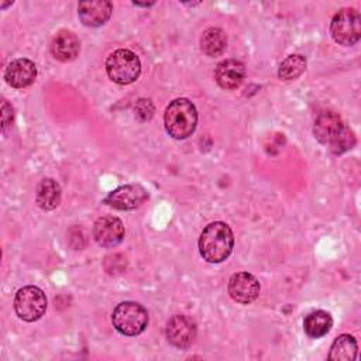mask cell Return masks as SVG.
<instances>
[{
	"mask_svg": "<svg viewBox=\"0 0 361 361\" xmlns=\"http://www.w3.org/2000/svg\"><path fill=\"white\" fill-rule=\"evenodd\" d=\"M313 134L320 144L329 147L330 152L340 155L355 145V135L341 117L334 111H323L313 124Z\"/></svg>",
	"mask_w": 361,
	"mask_h": 361,
	"instance_id": "6da1fadb",
	"label": "cell"
},
{
	"mask_svg": "<svg viewBox=\"0 0 361 361\" xmlns=\"http://www.w3.org/2000/svg\"><path fill=\"white\" fill-rule=\"evenodd\" d=\"M234 247V235L228 224L214 221L206 226L199 237V251L203 259L212 264L223 262L228 258Z\"/></svg>",
	"mask_w": 361,
	"mask_h": 361,
	"instance_id": "7a4b0ae2",
	"label": "cell"
},
{
	"mask_svg": "<svg viewBox=\"0 0 361 361\" xmlns=\"http://www.w3.org/2000/svg\"><path fill=\"white\" fill-rule=\"evenodd\" d=\"M166 133L176 138L185 140L193 134L197 124V111L195 104L188 99H175L166 109L164 116Z\"/></svg>",
	"mask_w": 361,
	"mask_h": 361,
	"instance_id": "3957f363",
	"label": "cell"
},
{
	"mask_svg": "<svg viewBox=\"0 0 361 361\" xmlns=\"http://www.w3.org/2000/svg\"><path fill=\"white\" fill-rule=\"evenodd\" d=\"M111 322L118 333L124 336H137L147 329L148 312L137 302H121L114 307Z\"/></svg>",
	"mask_w": 361,
	"mask_h": 361,
	"instance_id": "277c9868",
	"label": "cell"
},
{
	"mask_svg": "<svg viewBox=\"0 0 361 361\" xmlns=\"http://www.w3.org/2000/svg\"><path fill=\"white\" fill-rule=\"evenodd\" d=\"M106 72L114 83L130 85L141 73L140 58L130 49H116L106 59Z\"/></svg>",
	"mask_w": 361,
	"mask_h": 361,
	"instance_id": "5b68a950",
	"label": "cell"
},
{
	"mask_svg": "<svg viewBox=\"0 0 361 361\" xmlns=\"http://www.w3.org/2000/svg\"><path fill=\"white\" fill-rule=\"evenodd\" d=\"M330 34L340 45H354L361 37V17L355 8L338 10L330 23Z\"/></svg>",
	"mask_w": 361,
	"mask_h": 361,
	"instance_id": "8992f818",
	"label": "cell"
},
{
	"mask_svg": "<svg viewBox=\"0 0 361 361\" xmlns=\"http://www.w3.org/2000/svg\"><path fill=\"white\" fill-rule=\"evenodd\" d=\"M48 302L45 293L38 286H24L18 289L14 298V310L24 322H35L41 319L47 310Z\"/></svg>",
	"mask_w": 361,
	"mask_h": 361,
	"instance_id": "52a82bcc",
	"label": "cell"
},
{
	"mask_svg": "<svg viewBox=\"0 0 361 361\" xmlns=\"http://www.w3.org/2000/svg\"><path fill=\"white\" fill-rule=\"evenodd\" d=\"M148 197L147 190L138 183H127L116 188L110 192L104 203L117 210H133L137 209Z\"/></svg>",
	"mask_w": 361,
	"mask_h": 361,
	"instance_id": "ba28073f",
	"label": "cell"
},
{
	"mask_svg": "<svg viewBox=\"0 0 361 361\" xmlns=\"http://www.w3.org/2000/svg\"><path fill=\"white\" fill-rule=\"evenodd\" d=\"M196 323L185 314H175L166 323V338L176 348H188L196 337Z\"/></svg>",
	"mask_w": 361,
	"mask_h": 361,
	"instance_id": "9c48e42d",
	"label": "cell"
},
{
	"mask_svg": "<svg viewBox=\"0 0 361 361\" xmlns=\"http://www.w3.org/2000/svg\"><path fill=\"white\" fill-rule=\"evenodd\" d=\"M93 237L96 243L104 248H111L120 244L124 238V224L116 216L99 217L93 224Z\"/></svg>",
	"mask_w": 361,
	"mask_h": 361,
	"instance_id": "30bf717a",
	"label": "cell"
},
{
	"mask_svg": "<svg viewBox=\"0 0 361 361\" xmlns=\"http://www.w3.org/2000/svg\"><path fill=\"white\" fill-rule=\"evenodd\" d=\"M227 290L230 298L241 305H248L254 302L259 295L258 279L248 272H237L228 279Z\"/></svg>",
	"mask_w": 361,
	"mask_h": 361,
	"instance_id": "8fae6325",
	"label": "cell"
},
{
	"mask_svg": "<svg viewBox=\"0 0 361 361\" xmlns=\"http://www.w3.org/2000/svg\"><path fill=\"white\" fill-rule=\"evenodd\" d=\"M37 78V66L32 61L27 58H18L11 61L6 71L4 79L6 82L16 89H24L30 86Z\"/></svg>",
	"mask_w": 361,
	"mask_h": 361,
	"instance_id": "7c38bea8",
	"label": "cell"
},
{
	"mask_svg": "<svg viewBox=\"0 0 361 361\" xmlns=\"http://www.w3.org/2000/svg\"><path fill=\"white\" fill-rule=\"evenodd\" d=\"M113 4L107 0L80 1L78 6V16L86 27H100L111 16Z\"/></svg>",
	"mask_w": 361,
	"mask_h": 361,
	"instance_id": "4fadbf2b",
	"label": "cell"
},
{
	"mask_svg": "<svg viewBox=\"0 0 361 361\" xmlns=\"http://www.w3.org/2000/svg\"><path fill=\"white\" fill-rule=\"evenodd\" d=\"M245 78V66L237 59H226L217 63L214 79L217 85L226 90L237 89Z\"/></svg>",
	"mask_w": 361,
	"mask_h": 361,
	"instance_id": "5bb4252c",
	"label": "cell"
},
{
	"mask_svg": "<svg viewBox=\"0 0 361 361\" xmlns=\"http://www.w3.org/2000/svg\"><path fill=\"white\" fill-rule=\"evenodd\" d=\"M80 51V42L79 38L68 30L59 31L52 42H51V52L55 59L61 62H71L73 61Z\"/></svg>",
	"mask_w": 361,
	"mask_h": 361,
	"instance_id": "9a60e30c",
	"label": "cell"
},
{
	"mask_svg": "<svg viewBox=\"0 0 361 361\" xmlns=\"http://www.w3.org/2000/svg\"><path fill=\"white\" fill-rule=\"evenodd\" d=\"M35 202L42 210H54L61 202V188L52 178H45L37 185Z\"/></svg>",
	"mask_w": 361,
	"mask_h": 361,
	"instance_id": "2e32d148",
	"label": "cell"
},
{
	"mask_svg": "<svg viewBox=\"0 0 361 361\" xmlns=\"http://www.w3.org/2000/svg\"><path fill=\"white\" fill-rule=\"evenodd\" d=\"M333 326V317L326 310H314L305 317L303 329L305 333L312 338L326 336Z\"/></svg>",
	"mask_w": 361,
	"mask_h": 361,
	"instance_id": "e0dca14e",
	"label": "cell"
},
{
	"mask_svg": "<svg viewBox=\"0 0 361 361\" xmlns=\"http://www.w3.org/2000/svg\"><path fill=\"white\" fill-rule=\"evenodd\" d=\"M357 340L351 334L338 336L329 351V360L334 361H353L357 357Z\"/></svg>",
	"mask_w": 361,
	"mask_h": 361,
	"instance_id": "ac0fdd59",
	"label": "cell"
},
{
	"mask_svg": "<svg viewBox=\"0 0 361 361\" xmlns=\"http://www.w3.org/2000/svg\"><path fill=\"white\" fill-rule=\"evenodd\" d=\"M227 47L226 32L219 27H210L204 30L200 38V48L209 56H217L223 54Z\"/></svg>",
	"mask_w": 361,
	"mask_h": 361,
	"instance_id": "d6986e66",
	"label": "cell"
},
{
	"mask_svg": "<svg viewBox=\"0 0 361 361\" xmlns=\"http://www.w3.org/2000/svg\"><path fill=\"white\" fill-rule=\"evenodd\" d=\"M306 69V59L303 55H289L286 56L278 69V76L281 80H293L299 78Z\"/></svg>",
	"mask_w": 361,
	"mask_h": 361,
	"instance_id": "ffe728a7",
	"label": "cell"
},
{
	"mask_svg": "<svg viewBox=\"0 0 361 361\" xmlns=\"http://www.w3.org/2000/svg\"><path fill=\"white\" fill-rule=\"evenodd\" d=\"M135 116L141 121H148L154 116V104L149 99H138L134 106Z\"/></svg>",
	"mask_w": 361,
	"mask_h": 361,
	"instance_id": "44dd1931",
	"label": "cell"
},
{
	"mask_svg": "<svg viewBox=\"0 0 361 361\" xmlns=\"http://www.w3.org/2000/svg\"><path fill=\"white\" fill-rule=\"evenodd\" d=\"M13 121V107L6 102L3 100L1 103V127L3 130H6Z\"/></svg>",
	"mask_w": 361,
	"mask_h": 361,
	"instance_id": "7402d4cb",
	"label": "cell"
}]
</instances>
